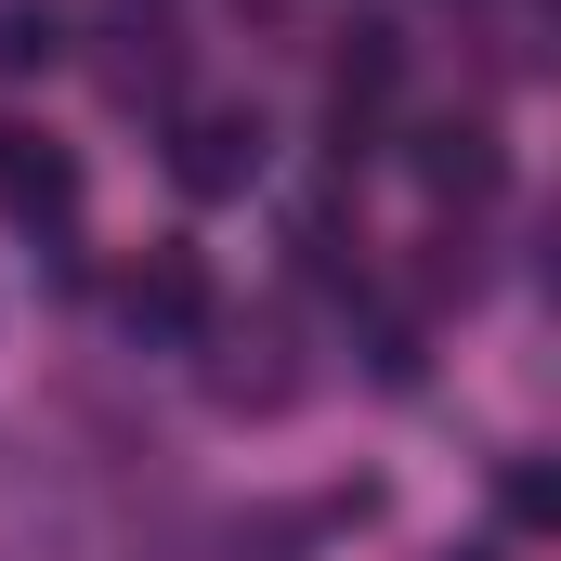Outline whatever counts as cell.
<instances>
[{
	"mask_svg": "<svg viewBox=\"0 0 561 561\" xmlns=\"http://www.w3.org/2000/svg\"><path fill=\"white\" fill-rule=\"evenodd\" d=\"M262 170H275L262 105H183V118H170V183H183V196H249Z\"/></svg>",
	"mask_w": 561,
	"mask_h": 561,
	"instance_id": "1",
	"label": "cell"
},
{
	"mask_svg": "<svg viewBox=\"0 0 561 561\" xmlns=\"http://www.w3.org/2000/svg\"><path fill=\"white\" fill-rule=\"evenodd\" d=\"M0 209H13L26 236H66V222H79V157L53 131H26V118H0Z\"/></svg>",
	"mask_w": 561,
	"mask_h": 561,
	"instance_id": "2",
	"label": "cell"
},
{
	"mask_svg": "<svg viewBox=\"0 0 561 561\" xmlns=\"http://www.w3.org/2000/svg\"><path fill=\"white\" fill-rule=\"evenodd\" d=\"M118 313H131L144 340H209L222 300H209V262H196V249H144L131 275H118Z\"/></svg>",
	"mask_w": 561,
	"mask_h": 561,
	"instance_id": "3",
	"label": "cell"
},
{
	"mask_svg": "<svg viewBox=\"0 0 561 561\" xmlns=\"http://www.w3.org/2000/svg\"><path fill=\"white\" fill-rule=\"evenodd\" d=\"M405 157H419V183L444 196V209H483V196L510 183V157H496V131H483V118H431Z\"/></svg>",
	"mask_w": 561,
	"mask_h": 561,
	"instance_id": "4",
	"label": "cell"
},
{
	"mask_svg": "<svg viewBox=\"0 0 561 561\" xmlns=\"http://www.w3.org/2000/svg\"><path fill=\"white\" fill-rule=\"evenodd\" d=\"M209 353H222V366H209V392H222V405H287V392H300L275 313H262V327H222V313H209Z\"/></svg>",
	"mask_w": 561,
	"mask_h": 561,
	"instance_id": "5",
	"label": "cell"
},
{
	"mask_svg": "<svg viewBox=\"0 0 561 561\" xmlns=\"http://www.w3.org/2000/svg\"><path fill=\"white\" fill-rule=\"evenodd\" d=\"M105 92H118V105H170V26H157V13H118V53H105Z\"/></svg>",
	"mask_w": 561,
	"mask_h": 561,
	"instance_id": "6",
	"label": "cell"
},
{
	"mask_svg": "<svg viewBox=\"0 0 561 561\" xmlns=\"http://www.w3.org/2000/svg\"><path fill=\"white\" fill-rule=\"evenodd\" d=\"M66 66V0H0V79H53Z\"/></svg>",
	"mask_w": 561,
	"mask_h": 561,
	"instance_id": "7",
	"label": "cell"
},
{
	"mask_svg": "<svg viewBox=\"0 0 561 561\" xmlns=\"http://www.w3.org/2000/svg\"><path fill=\"white\" fill-rule=\"evenodd\" d=\"M287 249H300V275H353V249H366V236H353V209H340V196H313V209L287 222Z\"/></svg>",
	"mask_w": 561,
	"mask_h": 561,
	"instance_id": "8",
	"label": "cell"
},
{
	"mask_svg": "<svg viewBox=\"0 0 561 561\" xmlns=\"http://www.w3.org/2000/svg\"><path fill=\"white\" fill-rule=\"evenodd\" d=\"M496 496H510V523H549V510H561V483H549V470H536V457H523V470H510Z\"/></svg>",
	"mask_w": 561,
	"mask_h": 561,
	"instance_id": "9",
	"label": "cell"
},
{
	"mask_svg": "<svg viewBox=\"0 0 561 561\" xmlns=\"http://www.w3.org/2000/svg\"><path fill=\"white\" fill-rule=\"evenodd\" d=\"M457 561H496V549H457Z\"/></svg>",
	"mask_w": 561,
	"mask_h": 561,
	"instance_id": "10",
	"label": "cell"
}]
</instances>
